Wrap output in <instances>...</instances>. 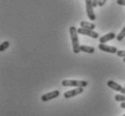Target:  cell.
Masks as SVG:
<instances>
[{"label": "cell", "instance_id": "7c38bea8", "mask_svg": "<svg viewBox=\"0 0 125 116\" xmlns=\"http://www.w3.org/2000/svg\"><path fill=\"white\" fill-rule=\"evenodd\" d=\"M124 38H125V27L122 29V31H121V32L116 36V39L118 40V41H122Z\"/></svg>", "mask_w": 125, "mask_h": 116}, {"label": "cell", "instance_id": "6da1fadb", "mask_svg": "<svg viewBox=\"0 0 125 116\" xmlns=\"http://www.w3.org/2000/svg\"><path fill=\"white\" fill-rule=\"evenodd\" d=\"M69 34L71 38V42H72V47H73V53L74 54H78L81 52L80 50V45L78 41V37H77V29L74 26H71L69 28Z\"/></svg>", "mask_w": 125, "mask_h": 116}, {"label": "cell", "instance_id": "5b68a950", "mask_svg": "<svg viewBox=\"0 0 125 116\" xmlns=\"http://www.w3.org/2000/svg\"><path fill=\"white\" fill-rule=\"evenodd\" d=\"M60 95V93L59 90H53L51 91V92H49V93H46L44 95H42V96H41V99H42V101H43V102H47V101H50V100H52V99L59 97Z\"/></svg>", "mask_w": 125, "mask_h": 116}, {"label": "cell", "instance_id": "ac0fdd59", "mask_svg": "<svg viewBox=\"0 0 125 116\" xmlns=\"http://www.w3.org/2000/svg\"><path fill=\"white\" fill-rule=\"evenodd\" d=\"M98 2H99V0H93V5H94V7L98 6Z\"/></svg>", "mask_w": 125, "mask_h": 116}, {"label": "cell", "instance_id": "9c48e42d", "mask_svg": "<svg viewBox=\"0 0 125 116\" xmlns=\"http://www.w3.org/2000/svg\"><path fill=\"white\" fill-rule=\"evenodd\" d=\"M116 38V35L114 34V32H110V33H107V34H105L104 36H103L99 39V42L102 43V44H104V43L108 42L110 40L114 39Z\"/></svg>", "mask_w": 125, "mask_h": 116}, {"label": "cell", "instance_id": "4fadbf2b", "mask_svg": "<svg viewBox=\"0 0 125 116\" xmlns=\"http://www.w3.org/2000/svg\"><path fill=\"white\" fill-rule=\"evenodd\" d=\"M9 46H10V43L8 41H4V42H2L0 44V51L4 52L6 48H8Z\"/></svg>", "mask_w": 125, "mask_h": 116}, {"label": "cell", "instance_id": "d6986e66", "mask_svg": "<svg viewBox=\"0 0 125 116\" xmlns=\"http://www.w3.org/2000/svg\"><path fill=\"white\" fill-rule=\"evenodd\" d=\"M122 108H123V109H125V102H122L121 103V105H120Z\"/></svg>", "mask_w": 125, "mask_h": 116}, {"label": "cell", "instance_id": "44dd1931", "mask_svg": "<svg viewBox=\"0 0 125 116\" xmlns=\"http://www.w3.org/2000/svg\"><path fill=\"white\" fill-rule=\"evenodd\" d=\"M122 116H125V114H123V115H122Z\"/></svg>", "mask_w": 125, "mask_h": 116}, {"label": "cell", "instance_id": "8fae6325", "mask_svg": "<svg viewBox=\"0 0 125 116\" xmlns=\"http://www.w3.org/2000/svg\"><path fill=\"white\" fill-rule=\"evenodd\" d=\"M80 27H82L84 29H89V30H94V29H95V25H94V23H89V22H85V21L80 22Z\"/></svg>", "mask_w": 125, "mask_h": 116}, {"label": "cell", "instance_id": "ffe728a7", "mask_svg": "<svg viewBox=\"0 0 125 116\" xmlns=\"http://www.w3.org/2000/svg\"><path fill=\"white\" fill-rule=\"evenodd\" d=\"M123 62H125V57H123Z\"/></svg>", "mask_w": 125, "mask_h": 116}, {"label": "cell", "instance_id": "30bf717a", "mask_svg": "<svg viewBox=\"0 0 125 116\" xmlns=\"http://www.w3.org/2000/svg\"><path fill=\"white\" fill-rule=\"evenodd\" d=\"M80 50L82 52L87 53V54H94V47L93 46H80Z\"/></svg>", "mask_w": 125, "mask_h": 116}, {"label": "cell", "instance_id": "5bb4252c", "mask_svg": "<svg viewBox=\"0 0 125 116\" xmlns=\"http://www.w3.org/2000/svg\"><path fill=\"white\" fill-rule=\"evenodd\" d=\"M114 99L117 102H125V95L122 94V95H116L114 96Z\"/></svg>", "mask_w": 125, "mask_h": 116}, {"label": "cell", "instance_id": "ba28073f", "mask_svg": "<svg viewBox=\"0 0 125 116\" xmlns=\"http://www.w3.org/2000/svg\"><path fill=\"white\" fill-rule=\"evenodd\" d=\"M83 88H76L74 89H72V90H68V91H66L65 93H64V97L65 98H71V97H73V96H76L77 95H80L81 93H83Z\"/></svg>", "mask_w": 125, "mask_h": 116}, {"label": "cell", "instance_id": "9a60e30c", "mask_svg": "<svg viewBox=\"0 0 125 116\" xmlns=\"http://www.w3.org/2000/svg\"><path fill=\"white\" fill-rule=\"evenodd\" d=\"M117 55L119 57H125V50H118Z\"/></svg>", "mask_w": 125, "mask_h": 116}, {"label": "cell", "instance_id": "7a4b0ae2", "mask_svg": "<svg viewBox=\"0 0 125 116\" xmlns=\"http://www.w3.org/2000/svg\"><path fill=\"white\" fill-rule=\"evenodd\" d=\"M63 87H77V88H85L88 86V82L85 80H73V79H64L61 81Z\"/></svg>", "mask_w": 125, "mask_h": 116}, {"label": "cell", "instance_id": "8992f818", "mask_svg": "<svg viewBox=\"0 0 125 116\" xmlns=\"http://www.w3.org/2000/svg\"><path fill=\"white\" fill-rule=\"evenodd\" d=\"M107 86H108L109 88H111L112 89H114V90H115V91H119L120 93L125 95V87L124 88L122 87L120 84H118V83L115 82L114 80H109V81L107 82Z\"/></svg>", "mask_w": 125, "mask_h": 116}, {"label": "cell", "instance_id": "52a82bcc", "mask_svg": "<svg viewBox=\"0 0 125 116\" xmlns=\"http://www.w3.org/2000/svg\"><path fill=\"white\" fill-rule=\"evenodd\" d=\"M98 48H99L101 51L106 52V53H110V54H117V52H118V49H117L115 46H107V45H105V44H102V43L99 44Z\"/></svg>", "mask_w": 125, "mask_h": 116}, {"label": "cell", "instance_id": "2e32d148", "mask_svg": "<svg viewBox=\"0 0 125 116\" xmlns=\"http://www.w3.org/2000/svg\"><path fill=\"white\" fill-rule=\"evenodd\" d=\"M117 4H118L119 6H125V0H117Z\"/></svg>", "mask_w": 125, "mask_h": 116}, {"label": "cell", "instance_id": "277c9868", "mask_svg": "<svg viewBox=\"0 0 125 116\" xmlns=\"http://www.w3.org/2000/svg\"><path fill=\"white\" fill-rule=\"evenodd\" d=\"M77 32L78 34L85 35V36H88L91 37L93 39H98L99 38V34L95 32L94 30H89V29H84L82 27H80L79 29H77Z\"/></svg>", "mask_w": 125, "mask_h": 116}, {"label": "cell", "instance_id": "3957f363", "mask_svg": "<svg viewBox=\"0 0 125 116\" xmlns=\"http://www.w3.org/2000/svg\"><path fill=\"white\" fill-rule=\"evenodd\" d=\"M85 10H86V15L91 21H95L96 16L94 13V5L93 0H85Z\"/></svg>", "mask_w": 125, "mask_h": 116}, {"label": "cell", "instance_id": "e0dca14e", "mask_svg": "<svg viewBox=\"0 0 125 116\" xmlns=\"http://www.w3.org/2000/svg\"><path fill=\"white\" fill-rule=\"evenodd\" d=\"M107 0H99V2H98V6H104V5L105 4Z\"/></svg>", "mask_w": 125, "mask_h": 116}]
</instances>
